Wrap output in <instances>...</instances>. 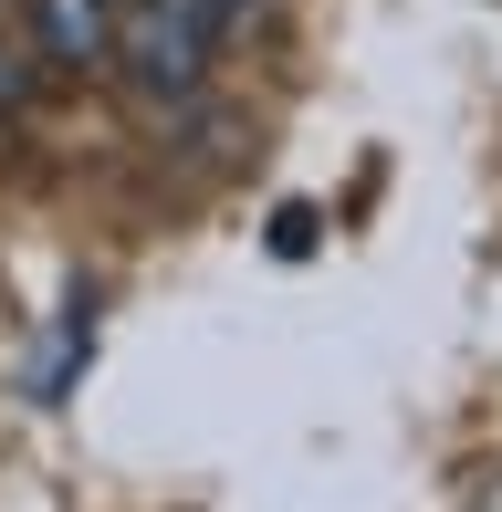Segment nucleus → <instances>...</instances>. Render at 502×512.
Returning a JSON list of instances; mask_svg holds the SVG:
<instances>
[{
  "instance_id": "obj_1",
  "label": "nucleus",
  "mask_w": 502,
  "mask_h": 512,
  "mask_svg": "<svg viewBox=\"0 0 502 512\" xmlns=\"http://www.w3.org/2000/svg\"><path fill=\"white\" fill-rule=\"evenodd\" d=\"M220 42H231L220 0H116V63L147 105H189Z\"/></svg>"
},
{
  "instance_id": "obj_2",
  "label": "nucleus",
  "mask_w": 502,
  "mask_h": 512,
  "mask_svg": "<svg viewBox=\"0 0 502 512\" xmlns=\"http://www.w3.org/2000/svg\"><path fill=\"white\" fill-rule=\"evenodd\" d=\"M21 21H32V53L63 74L116 63V0H21Z\"/></svg>"
},
{
  "instance_id": "obj_3",
  "label": "nucleus",
  "mask_w": 502,
  "mask_h": 512,
  "mask_svg": "<svg viewBox=\"0 0 502 512\" xmlns=\"http://www.w3.org/2000/svg\"><path fill=\"white\" fill-rule=\"evenodd\" d=\"M272 11V0H220V21H231V32H241V21H262Z\"/></svg>"
}]
</instances>
